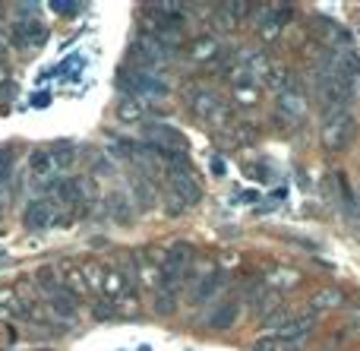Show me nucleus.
<instances>
[{
    "mask_svg": "<svg viewBox=\"0 0 360 351\" xmlns=\"http://www.w3.org/2000/svg\"><path fill=\"white\" fill-rule=\"evenodd\" d=\"M117 82L130 98H165L168 95V82H162L155 73H146V70H120Z\"/></svg>",
    "mask_w": 360,
    "mask_h": 351,
    "instance_id": "obj_1",
    "label": "nucleus"
},
{
    "mask_svg": "<svg viewBox=\"0 0 360 351\" xmlns=\"http://www.w3.org/2000/svg\"><path fill=\"white\" fill-rule=\"evenodd\" d=\"M354 136V117H351L348 108H342V111H329L326 114V124H323V133H319V139H323L326 149L338 152L348 146V139Z\"/></svg>",
    "mask_w": 360,
    "mask_h": 351,
    "instance_id": "obj_2",
    "label": "nucleus"
},
{
    "mask_svg": "<svg viewBox=\"0 0 360 351\" xmlns=\"http://www.w3.org/2000/svg\"><path fill=\"white\" fill-rule=\"evenodd\" d=\"M143 136H146V143H149V149H155V152L165 149V155H171V152H186L184 133L168 124H149Z\"/></svg>",
    "mask_w": 360,
    "mask_h": 351,
    "instance_id": "obj_3",
    "label": "nucleus"
},
{
    "mask_svg": "<svg viewBox=\"0 0 360 351\" xmlns=\"http://www.w3.org/2000/svg\"><path fill=\"white\" fill-rule=\"evenodd\" d=\"M316 95H319V105L326 108V114L342 111V108H348V101H351V86L342 79H332V76H319Z\"/></svg>",
    "mask_w": 360,
    "mask_h": 351,
    "instance_id": "obj_4",
    "label": "nucleus"
},
{
    "mask_svg": "<svg viewBox=\"0 0 360 351\" xmlns=\"http://www.w3.org/2000/svg\"><path fill=\"white\" fill-rule=\"evenodd\" d=\"M190 108H193V114H196L199 120H209V124H221V120L228 117V108H224L221 101H218V95L209 92V89H199V92H193Z\"/></svg>",
    "mask_w": 360,
    "mask_h": 351,
    "instance_id": "obj_5",
    "label": "nucleus"
},
{
    "mask_svg": "<svg viewBox=\"0 0 360 351\" xmlns=\"http://www.w3.org/2000/svg\"><path fill=\"white\" fill-rule=\"evenodd\" d=\"M278 117L281 120H294V124H300V120L307 117V95L300 92V89H281L278 92Z\"/></svg>",
    "mask_w": 360,
    "mask_h": 351,
    "instance_id": "obj_6",
    "label": "nucleus"
},
{
    "mask_svg": "<svg viewBox=\"0 0 360 351\" xmlns=\"http://www.w3.org/2000/svg\"><path fill=\"white\" fill-rule=\"evenodd\" d=\"M168 190L184 209L196 206V203L202 200V190H199V184H196V177L193 174H171L168 177Z\"/></svg>",
    "mask_w": 360,
    "mask_h": 351,
    "instance_id": "obj_7",
    "label": "nucleus"
},
{
    "mask_svg": "<svg viewBox=\"0 0 360 351\" xmlns=\"http://www.w3.org/2000/svg\"><path fill=\"white\" fill-rule=\"evenodd\" d=\"M25 228H32V231H41V228H51L57 222V209L51 200H35L29 209H25L22 215Z\"/></svg>",
    "mask_w": 360,
    "mask_h": 351,
    "instance_id": "obj_8",
    "label": "nucleus"
},
{
    "mask_svg": "<svg viewBox=\"0 0 360 351\" xmlns=\"http://www.w3.org/2000/svg\"><path fill=\"white\" fill-rule=\"evenodd\" d=\"M13 42L19 44V48H32V44H41L44 38H48V29H44V25H38V23H16L13 25Z\"/></svg>",
    "mask_w": 360,
    "mask_h": 351,
    "instance_id": "obj_9",
    "label": "nucleus"
},
{
    "mask_svg": "<svg viewBox=\"0 0 360 351\" xmlns=\"http://www.w3.org/2000/svg\"><path fill=\"white\" fill-rule=\"evenodd\" d=\"M29 168H32V177H51V174H57V162H54V155H51V149H35L29 155Z\"/></svg>",
    "mask_w": 360,
    "mask_h": 351,
    "instance_id": "obj_10",
    "label": "nucleus"
},
{
    "mask_svg": "<svg viewBox=\"0 0 360 351\" xmlns=\"http://www.w3.org/2000/svg\"><path fill=\"white\" fill-rule=\"evenodd\" d=\"M221 285H224V276H205V279H199L196 285H193V304H205L209 298H215L218 291H221Z\"/></svg>",
    "mask_w": 360,
    "mask_h": 351,
    "instance_id": "obj_11",
    "label": "nucleus"
},
{
    "mask_svg": "<svg viewBox=\"0 0 360 351\" xmlns=\"http://www.w3.org/2000/svg\"><path fill=\"white\" fill-rule=\"evenodd\" d=\"M237 314H240V310H237V304H234V301H224L221 307L212 310L209 326H212V329H231V326L237 323Z\"/></svg>",
    "mask_w": 360,
    "mask_h": 351,
    "instance_id": "obj_12",
    "label": "nucleus"
},
{
    "mask_svg": "<svg viewBox=\"0 0 360 351\" xmlns=\"http://www.w3.org/2000/svg\"><path fill=\"white\" fill-rule=\"evenodd\" d=\"M127 288H130V279H127L120 269H108V272H105V282H101V291H105V295L111 298V301H114V298L124 295Z\"/></svg>",
    "mask_w": 360,
    "mask_h": 351,
    "instance_id": "obj_13",
    "label": "nucleus"
},
{
    "mask_svg": "<svg viewBox=\"0 0 360 351\" xmlns=\"http://www.w3.org/2000/svg\"><path fill=\"white\" fill-rule=\"evenodd\" d=\"M281 307V291L278 288H262L259 295L253 298V310L259 317H269V310H278Z\"/></svg>",
    "mask_w": 360,
    "mask_h": 351,
    "instance_id": "obj_14",
    "label": "nucleus"
},
{
    "mask_svg": "<svg viewBox=\"0 0 360 351\" xmlns=\"http://www.w3.org/2000/svg\"><path fill=\"white\" fill-rule=\"evenodd\" d=\"M111 304H114V314L117 317H136L139 314V298H136V291L133 288H127L124 295L114 298Z\"/></svg>",
    "mask_w": 360,
    "mask_h": 351,
    "instance_id": "obj_15",
    "label": "nucleus"
},
{
    "mask_svg": "<svg viewBox=\"0 0 360 351\" xmlns=\"http://www.w3.org/2000/svg\"><path fill=\"white\" fill-rule=\"evenodd\" d=\"M35 282H38V288H41V295L48 298L51 291H57L60 288V272H54L51 266H41V269H35Z\"/></svg>",
    "mask_w": 360,
    "mask_h": 351,
    "instance_id": "obj_16",
    "label": "nucleus"
},
{
    "mask_svg": "<svg viewBox=\"0 0 360 351\" xmlns=\"http://www.w3.org/2000/svg\"><path fill=\"white\" fill-rule=\"evenodd\" d=\"M143 114H146V108H143V101H139V98H130V95H124V98H120V105H117V117L120 120L133 124V120H139Z\"/></svg>",
    "mask_w": 360,
    "mask_h": 351,
    "instance_id": "obj_17",
    "label": "nucleus"
},
{
    "mask_svg": "<svg viewBox=\"0 0 360 351\" xmlns=\"http://www.w3.org/2000/svg\"><path fill=\"white\" fill-rule=\"evenodd\" d=\"M215 54H218V42H215V38H202V42H196V44L190 48V57H193L196 63L212 60Z\"/></svg>",
    "mask_w": 360,
    "mask_h": 351,
    "instance_id": "obj_18",
    "label": "nucleus"
},
{
    "mask_svg": "<svg viewBox=\"0 0 360 351\" xmlns=\"http://www.w3.org/2000/svg\"><path fill=\"white\" fill-rule=\"evenodd\" d=\"M51 155H54L57 168L67 171L70 165H73V158H76V149H73L70 143H54V146H51Z\"/></svg>",
    "mask_w": 360,
    "mask_h": 351,
    "instance_id": "obj_19",
    "label": "nucleus"
},
{
    "mask_svg": "<svg viewBox=\"0 0 360 351\" xmlns=\"http://www.w3.org/2000/svg\"><path fill=\"white\" fill-rule=\"evenodd\" d=\"M174 295H177V291H165V288H158V291H155V310H158L162 317H171V314L177 310Z\"/></svg>",
    "mask_w": 360,
    "mask_h": 351,
    "instance_id": "obj_20",
    "label": "nucleus"
},
{
    "mask_svg": "<svg viewBox=\"0 0 360 351\" xmlns=\"http://www.w3.org/2000/svg\"><path fill=\"white\" fill-rule=\"evenodd\" d=\"M111 215L120 222V225H127V222H130L133 212H130V203H127L124 193H114V196H111Z\"/></svg>",
    "mask_w": 360,
    "mask_h": 351,
    "instance_id": "obj_21",
    "label": "nucleus"
},
{
    "mask_svg": "<svg viewBox=\"0 0 360 351\" xmlns=\"http://www.w3.org/2000/svg\"><path fill=\"white\" fill-rule=\"evenodd\" d=\"M63 279H67V285H63V288L73 291V295H86V291H89L86 279H82V269H67V272H63Z\"/></svg>",
    "mask_w": 360,
    "mask_h": 351,
    "instance_id": "obj_22",
    "label": "nucleus"
},
{
    "mask_svg": "<svg viewBox=\"0 0 360 351\" xmlns=\"http://www.w3.org/2000/svg\"><path fill=\"white\" fill-rule=\"evenodd\" d=\"M313 326H316V320H313V317H300V320H291V323H288L281 333H285V336H307Z\"/></svg>",
    "mask_w": 360,
    "mask_h": 351,
    "instance_id": "obj_23",
    "label": "nucleus"
},
{
    "mask_svg": "<svg viewBox=\"0 0 360 351\" xmlns=\"http://www.w3.org/2000/svg\"><path fill=\"white\" fill-rule=\"evenodd\" d=\"M136 200L143 209H149L152 203H155V190H152V184L143 181V177H136Z\"/></svg>",
    "mask_w": 360,
    "mask_h": 351,
    "instance_id": "obj_24",
    "label": "nucleus"
},
{
    "mask_svg": "<svg viewBox=\"0 0 360 351\" xmlns=\"http://www.w3.org/2000/svg\"><path fill=\"white\" fill-rule=\"evenodd\" d=\"M13 158H16V152H13V149H0V184H10V177H13Z\"/></svg>",
    "mask_w": 360,
    "mask_h": 351,
    "instance_id": "obj_25",
    "label": "nucleus"
},
{
    "mask_svg": "<svg viewBox=\"0 0 360 351\" xmlns=\"http://www.w3.org/2000/svg\"><path fill=\"white\" fill-rule=\"evenodd\" d=\"M82 279H86V285H92V291H101V282H105V276H101V266H95V263L82 266Z\"/></svg>",
    "mask_w": 360,
    "mask_h": 351,
    "instance_id": "obj_26",
    "label": "nucleus"
},
{
    "mask_svg": "<svg viewBox=\"0 0 360 351\" xmlns=\"http://www.w3.org/2000/svg\"><path fill=\"white\" fill-rule=\"evenodd\" d=\"M266 82H269L272 89H278V92H281V89H288V70H285V67H272V70L266 73Z\"/></svg>",
    "mask_w": 360,
    "mask_h": 351,
    "instance_id": "obj_27",
    "label": "nucleus"
},
{
    "mask_svg": "<svg viewBox=\"0 0 360 351\" xmlns=\"http://www.w3.org/2000/svg\"><path fill=\"white\" fill-rule=\"evenodd\" d=\"M313 304H316V307H342V295H338V291H319L316 298H313Z\"/></svg>",
    "mask_w": 360,
    "mask_h": 351,
    "instance_id": "obj_28",
    "label": "nucleus"
},
{
    "mask_svg": "<svg viewBox=\"0 0 360 351\" xmlns=\"http://www.w3.org/2000/svg\"><path fill=\"white\" fill-rule=\"evenodd\" d=\"M234 98L240 101V105H256V101H259V95H256V89H253V86H243V82H237Z\"/></svg>",
    "mask_w": 360,
    "mask_h": 351,
    "instance_id": "obj_29",
    "label": "nucleus"
},
{
    "mask_svg": "<svg viewBox=\"0 0 360 351\" xmlns=\"http://www.w3.org/2000/svg\"><path fill=\"white\" fill-rule=\"evenodd\" d=\"M278 23H281V19H269V23H262V29H259L262 42H272V38L278 35Z\"/></svg>",
    "mask_w": 360,
    "mask_h": 351,
    "instance_id": "obj_30",
    "label": "nucleus"
},
{
    "mask_svg": "<svg viewBox=\"0 0 360 351\" xmlns=\"http://www.w3.org/2000/svg\"><path fill=\"white\" fill-rule=\"evenodd\" d=\"M231 25H234V19H231V13H228V6H221V10L215 13V29H224L228 32Z\"/></svg>",
    "mask_w": 360,
    "mask_h": 351,
    "instance_id": "obj_31",
    "label": "nucleus"
},
{
    "mask_svg": "<svg viewBox=\"0 0 360 351\" xmlns=\"http://www.w3.org/2000/svg\"><path fill=\"white\" fill-rule=\"evenodd\" d=\"M253 351H281V342H275V339H259L253 345Z\"/></svg>",
    "mask_w": 360,
    "mask_h": 351,
    "instance_id": "obj_32",
    "label": "nucleus"
},
{
    "mask_svg": "<svg viewBox=\"0 0 360 351\" xmlns=\"http://www.w3.org/2000/svg\"><path fill=\"white\" fill-rule=\"evenodd\" d=\"M95 317H98V320H111V317H117L114 314V304H98V307H95Z\"/></svg>",
    "mask_w": 360,
    "mask_h": 351,
    "instance_id": "obj_33",
    "label": "nucleus"
},
{
    "mask_svg": "<svg viewBox=\"0 0 360 351\" xmlns=\"http://www.w3.org/2000/svg\"><path fill=\"white\" fill-rule=\"evenodd\" d=\"M13 314H16V307H10V304H4V301H0V320H10Z\"/></svg>",
    "mask_w": 360,
    "mask_h": 351,
    "instance_id": "obj_34",
    "label": "nucleus"
},
{
    "mask_svg": "<svg viewBox=\"0 0 360 351\" xmlns=\"http://www.w3.org/2000/svg\"><path fill=\"white\" fill-rule=\"evenodd\" d=\"M54 10L57 13H76L79 10V4H54Z\"/></svg>",
    "mask_w": 360,
    "mask_h": 351,
    "instance_id": "obj_35",
    "label": "nucleus"
},
{
    "mask_svg": "<svg viewBox=\"0 0 360 351\" xmlns=\"http://www.w3.org/2000/svg\"><path fill=\"white\" fill-rule=\"evenodd\" d=\"M0 215H4V203H0Z\"/></svg>",
    "mask_w": 360,
    "mask_h": 351,
    "instance_id": "obj_36",
    "label": "nucleus"
},
{
    "mask_svg": "<svg viewBox=\"0 0 360 351\" xmlns=\"http://www.w3.org/2000/svg\"><path fill=\"white\" fill-rule=\"evenodd\" d=\"M357 323H360V314H357Z\"/></svg>",
    "mask_w": 360,
    "mask_h": 351,
    "instance_id": "obj_37",
    "label": "nucleus"
}]
</instances>
